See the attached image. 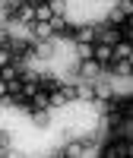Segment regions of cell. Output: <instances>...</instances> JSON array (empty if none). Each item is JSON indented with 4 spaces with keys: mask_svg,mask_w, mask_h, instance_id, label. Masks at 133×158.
I'll return each instance as SVG.
<instances>
[{
    "mask_svg": "<svg viewBox=\"0 0 133 158\" xmlns=\"http://www.w3.org/2000/svg\"><path fill=\"white\" fill-rule=\"evenodd\" d=\"M92 60H95L101 70H108V67H111V60H114V44L95 41V48H92Z\"/></svg>",
    "mask_w": 133,
    "mask_h": 158,
    "instance_id": "1",
    "label": "cell"
},
{
    "mask_svg": "<svg viewBox=\"0 0 133 158\" xmlns=\"http://www.w3.org/2000/svg\"><path fill=\"white\" fill-rule=\"evenodd\" d=\"M73 70H76V73H83L86 79H98V76L105 73V70L98 67V63H95V60H79V63H76V67H73Z\"/></svg>",
    "mask_w": 133,
    "mask_h": 158,
    "instance_id": "2",
    "label": "cell"
},
{
    "mask_svg": "<svg viewBox=\"0 0 133 158\" xmlns=\"http://www.w3.org/2000/svg\"><path fill=\"white\" fill-rule=\"evenodd\" d=\"M83 152H86V139H73V142H66V146H63L60 152H54V155H66V158H83Z\"/></svg>",
    "mask_w": 133,
    "mask_h": 158,
    "instance_id": "3",
    "label": "cell"
},
{
    "mask_svg": "<svg viewBox=\"0 0 133 158\" xmlns=\"http://www.w3.org/2000/svg\"><path fill=\"white\" fill-rule=\"evenodd\" d=\"M6 63H13V51L10 48H0V67H6Z\"/></svg>",
    "mask_w": 133,
    "mask_h": 158,
    "instance_id": "4",
    "label": "cell"
},
{
    "mask_svg": "<svg viewBox=\"0 0 133 158\" xmlns=\"http://www.w3.org/2000/svg\"><path fill=\"white\" fill-rule=\"evenodd\" d=\"M0 98H6V82L0 79Z\"/></svg>",
    "mask_w": 133,
    "mask_h": 158,
    "instance_id": "5",
    "label": "cell"
}]
</instances>
